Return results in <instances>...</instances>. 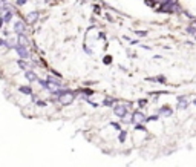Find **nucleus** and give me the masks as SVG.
Listing matches in <instances>:
<instances>
[{"label":"nucleus","instance_id":"obj_2","mask_svg":"<svg viewBox=\"0 0 196 167\" xmlns=\"http://www.w3.org/2000/svg\"><path fill=\"white\" fill-rule=\"evenodd\" d=\"M14 49H16V52H17V55H19L20 58H23V60L29 58V51H28V48H26V45L17 42V45L14 46Z\"/></svg>","mask_w":196,"mask_h":167},{"label":"nucleus","instance_id":"obj_1","mask_svg":"<svg viewBox=\"0 0 196 167\" xmlns=\"http://www.w3.org/2000/svg\"><path fill=\"white\" fill-rule=\"evenodd\" d=\"M178 9V0H164V3L159 6L161 12H175Z\"/></svg>","mask_w":196,"mask_h":167},{"label":"nucleus","instance_id":"obj_22","mask_svg":"<svg viewBox=\"0 0 196 167\" xmlns=\"http://www.w3.org/2000/svg\"><path fill=\"white\" fill-rule=\"evenodd\" d=\"M3 45V40H2V38H0V46H2Z\"/></svg>","mask_w":196,"mask_h":167},{"label":"nucleus","instance_id":"obj_11","mask_svg":"<svg viewBox=\"0 0 196 167\" xmlns=\"http://www.w3.org/2000/svg\"><path fill=\"white\" fill-rule=\"evenodd\" d=\"M28 20H29L31 23H35V22L38 20V12H37V11L29 12V14H28Z\"/></svg>","mask_w":196,"mask_h":167},{"label":"nucleus","instance_id":"obj_21","mask_svg":"<svg viewBox=\"0 0 196 167\" xmlns=\"http://www.w3.org/2000/svg\"><path fill=\"white\" fill-rule=\"evenodd\" d=\"M3 23H5V22H3V19H2V17H0V29H2V26H3Z\"/></svg>","mask_w":196,"mask_h":167},{"label":"nucleus","instance_id":"obj_15","mask_svg":"<svg viewBox=\"0 0 196 167\" xmlns=\"http://www.w3.org/2000/svg\"><path fill=\"white\" fill-rule=\"evenodd\" d=\"M16 5L17 6H23V5H26V0H16Z\"/></svg>","mask_w":196,"mask_h":167},{"label":"nucleus","instance_id":"obj_16","mask_svg":"<svg viewBox=\"0 0 196 167\" xmlns=\"http://www.w3.org/2000/svg\"><path fill=\"white\" fill-rule=\"evenodd\" d=\"M152 81H161V83H165V78L164 77H159V78H150Z\"/></svg>","mask_w":196,"mask_h":167},{"label":"nucleus","instance_id":"obj_14","mask_svg":"<svg viewBox=\"0 0 196 167\" xmlns=\"http://www.w3.org/2000/svg\"><path fill=\"white\" fill-rule=\"evenodd\" d=\"M126 136H127V132H126V130H123V132L120 133V141H121V143L126 139Z\"/></svg>","mask_w":196,"mask_h":167},{"label":"nucleus","instance_id":"obj_24","mask_svg":"<svg viewBox=\"0 0 196 167\" xmlns=\"http://www.w3.org/2000/svg\"><path fill=\"white\" fill-rule=\"evenodd\" d=\"M0 2H2V3H3V2H8V0H0Z\"/></svg>","mask_w":196,"mask_h":167},{"label":"nucleus","instance_id":"obj_9","mask_svg":"<svg viewBox=\"0 0 196 167\" xmlns=\"http://www.w3.org/2000/svg\"><path fill=\"white\" fill-rule=\"evenodd\" d=\"M2 19H3V22H5V23H9V22L12 20V11H11V9H8V11H3V16H2Z\"/></svg>","mask_w":196,"mask_h":167},{"label":"nucleus","instance_id":"obj_20","mask_svg":"<svg viewBox=\"0 0 196 167\" xmlns=\"http://www.w3.org/2000/svg\"><path fill=\"white\" fill-rule=\"evenodd\" d=\"M139 106H146V100H139Z\"/></svg>","mask_w":196,"mask_h":167},{"label":"nucleus","instance_id":"obj_4","mask_svg":"<svg viewBox=\"0 0 196 167\" xmlns=\"http://www.w3.org/2000/svg\"><path fill=\"white\" fill-rule=\"evenodd\" d=\"M113 113H115L118 118H124L126 115L129 113L127 106H126V104H118V106H115V107H113Z\"/></svg>","mask_w":196,"mask_h":167},{"label":"nucleus","instance_id":"obj_19","mask_svg":"<svg viewBox=\"0 0 196 167\" xmlns=\"http://www.w3.org/2000/svg\"><path fill=\"white\" fill-rule=\"evenodd\" d=\"M110 126H113V127H115V129H118V130L121 129V127H120V124H116V123H110Z\"/></svg>","mask_w":196,"mask_h":167},{"label":"nucleus","instance_id":"obj_6","mask_svg":"<svg viewBox=\"0 0 196 167\" xmlns=\"http://www.w3.org/2000/svg\"><path fill=\"white\" fill-rule=\"evenodd\" d=\"M159 115H162V117H170V115L173 113V110L168 107V106H162V107H159V112H158Z\"/></svg>","mask_w":196,"mask_h":167},{"label":"nucleus","instance_id":"obj_23","mask_svg":"<svg viewBox=\"0 0 196 167\" xmlns=\"http://www.w3.org/2000/svg\"><path fill=\"white\" fill-rule=\"evenodd\" d=\"M193 104H195V106H196V98H195V100H193Z\"/></svg>","mask_w":196,"mask_h":167},{"label":"nucleus","instance_id":"obj_12","mask_svg":"<svg viewBox=\"0 0 196 167\" xmlns=\"http://www.w3.org/2000/svg\"><path fill=\"white\" fill-rule=\"evenodd\" d=\"M17 65H19V68H20V69H28V66H31L29 63L26 61V60H23V58H20V60L17 61Z\"/></svg>","mask_w":196,"mask_h":167},{"label":"nucleus","instance_id":"obj_8","mask_svg":"<svg viewBox=\"0 0 196 167\" xmlns=\"http://www.w3.org/2000/svg\"><path fill=\"white\" fill-rule=\"evenodd\" d=\"M25 77H26V80H28V81H37L38 78H37V75H35V72H32V71H26L25 72Z\"/></svg>","mask_w":196,"mask_h":167},{"label":"nucleus","instance_id":"obj_18","mask_svg":"<svg viewBox=\"0 0 196 167\" xmlns=\"http://www.w3.org/2000/svg\"><path fill=\"white\" fill-rule=\"evenodd\" d=\"M35 103H37L38 106H46V103H45V101H40V100H37Z\"/></svg>","mask_w":196,"mask_h":167},{"label":"nucleus","instance_id":"obj_13","mask_svg":"<svg viewBox=\"0 0 196 167\" xmlns=\"http://www.w3.org/2000/svg\"><path fill=\"white\" fill-rule=\"evenodd\" d=\"M115 103V98H106L104 100V106H112Z\"/></svg>","mask_w":196,"mask_h":167},{"label":"nucleus","instance_id":"obj_10","mask_svg":"<svg viewBox=\"0 0 196 167\" xmlns=\"http://www.w3.org/2000/svg\"><path fill=\"white\" fill-rule=\"evenodd\" d=\"M19 91L22 94H25V95H32V87L31 86H20Z\"/></svg>","mask_w":196,"mask_h":167},{"label":"nucleus","instance_id":"obj_17","mask_svg":"<svg viewBox=\"0 0 196 167\" xmlns=\"http://www.w3.org/2000/svg\"><path fill=\"white\" fill-rule=\"evenodd\" d=\"M135 129H138V130H146V127H142L141 124H136V126H135Z\"/></svg>","mask_w":196,"mask_h":167},{"label":"nucleus","instance_id":"obj_3","mask_svg":"<svg viewBox=\"0 0 196 167\" xmlns=\"http://www.w3.org/2000/svg\"><path fill=\"white\" fill-rule=\"evenodd\" d=\"M144 121H147V117L144 113H142L141 110H135L133 113H132V123L133 124H142Z\"/></svg>","mask_w":196,"mask_h":167},{"label":"nucleus","instance_id":"obj_5","mask_svg":"<svg viewBox=\"0 0 196 167\" xmlns=\"http://www.w3.org/2000/svg\"><path fill=\"white\" fill-rule=\"evenodd\" d=\"M26 31V26H25V23L22 20H16L14 22V32L16 34H25Z\"/></svg>","mask_w":196,"mask_h":167},{"label":"nucleus","instance_id":"obj_7","mask_svg":"<svg viewBox=\"0 0 196 167\" xmlns=\"http://www.w3.org/2000/svg\"><path fill=\"white\" fill-rule=\"evenodd\" d=\"M189 107V101H187V98H184V97H179L178 98V109H187Z\"/></svg>","mask_w":196,"mask_h":167}]
</instances>
